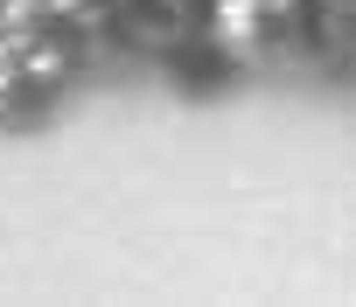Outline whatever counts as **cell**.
<instances>
[{
	"instance_id": "1",
	"label": "cell",
	"mask_w": 356,
	"mask_h": 307,
	"mask_svg": "<svg viewBox=\"0 0 356 307\" xmlns=\"http://www.w3.org/2000/svg\"><path fill=\"white\" fill-rule=\"evenodd\" d=\"M300 0H217V42L238 63H280L300 49Z\"/></svg>"
},
{
	"instance_id": "2",
	"label": "cell",
	"mask_w": 356,
	"mask_h": 307,
	"mask_svg": "<svg viewBox=\"0 0 356 307\" xmlns=\"http://www.w3.org/2000/svg\"><path fill=\"white\" fill-rule=\"evenodd\" d=\"M56 84H63V49H56L49 35H29V28H0V112L42 105Z\"/></svg>"
},
{
	"instance_id": "3",
	"label": "cell",
	"mask_w": 356,
	"mask_h": 307,
	"mask_svg": "<svg viewBox=\"0 0 356 307\" xmlns=\"http://www.w3.org/2000/svg\"><path fill=\"white\" fill-rule=\"evenodd\" d=\"M321 8H328V15H349V8H356V0H321Z\"/></svg>"
}]
</instances>
